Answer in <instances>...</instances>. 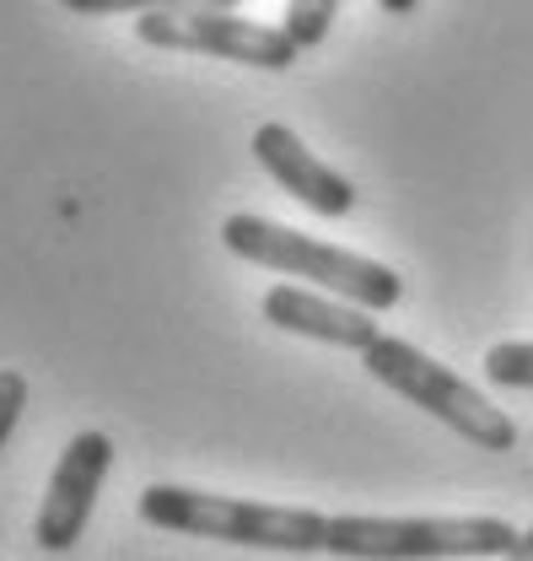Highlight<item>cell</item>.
I'll list each match as a JSON object with an SVG mask.
<instances>
[{"label": "cell", "instance_id": "obj_1", "mask_svg": "<svg viewBox=\"0 0 533 561\" xmlns=\"http://www.w3.org/2000/svg\"><path fill=\"white\" fill-rule=\"evenodd\" d=\"M140 518L167 535H195L248 551H329V518L313 507H280V502H248V496H216L200 486H157L140 491Z\"/></svg>", "mask_w": 533, "mask_h": 561}, {"label": "cell", "instance_id": "obj_2", "mask_svg": "<svg viewBox=\"0 0 533 561\" xmlns=\"http://www.w3.org/2000/svg\"><path fill=\"white\" fill-rule=\"evenodd\" d=\"M221 243H227L237 260L259 265V271H275V276H291V280H313L318 291L345 297V302H356V308H367V313H389L404 297V280L394 276L389 265H378V260H367V254H350V249H334L324 238H308V232L280 227V221L254 216V210H232V216L221 221Z\"/></svg>", "mask_w": 533, "mask_h": 561}, {"label": "cell", "instance_id": "obj_3", "mask_svg": "<svg viewBox=\"0 0 533 561\" xmlns=\"http://www.w3.org/2000/svg\"><path fill=\"white\" fill-rule=\"evenodd\" d=\"M361 367H367L389 394H399L415 411L437 416L448 432H459L474 448H485V454H512V448H518V421L507 416L501 405H490L453 367H442L437 356L415 351L409 341L378 335L372 346L361 351Z\"/></svg>", "mask_w": 533, "mask_h": 561}, {"label": "cell", "instance_id": "obj_4", "mask_svg": "<svg viewBox=\"0 0 533 561\" xmlns=\"http://www.w3.org/2000/svg\"><path fill=\"white\" fill-rule=\"evenodd\" d=\"M518 535L507 518H329V551L345 561H496Z\"/></svg>", "mask_w": 533, "mask_h": 561}, {"label": "cell", "instance_id": "obj_5", "mask_svg": "<svg viewBox=\"0 0 533 561\" xmlns=\"http://www.w3.org/2000/svg\"><path fill=\"white\" fill-rule=\"evenodd\" d=\"M135 38L151 44V49L232 60V66H254V70H291L297 55H302L286 27L248 22L237 11H146L135 22Z\"/></svg>", "mask_w": 533, "mask_h": 561}, {"label": "cell", "instance_id": "obj_6", "mask_svg": "<svg viewBox=\"0 0 533 561\" xmlns=\"http://www.w3.org/2000/svg\"><path fill=\"white\" fill-rule=\"evenodd\" d=\"M108 465H114V437L108 432H76L49 476V491L38 502V518H33V540L38 551H70L81 535H86V518L97 507V491L108 481Z\"/></svg>", "mask_w": 533, "mask_h": 561}, {"label": "cell", "instance_id": "obj_7", "mask_svg": "<svg viewBox=\"0 0 533 561\" xmlns=\"http://www.w3.org/2000/svg\"><path fill=\"white\" fill-rule=\"evenodd\" d=\"M254 157H259V168L269 179L308 210H318V216H350L356 210V184L345 173H334L329 162H318L291 125H259L254 130Z\"/></svg>", "mask_w": 533, "mask_h": 561}, {"label": "cell", "instance_id": "obj_8", "mask_svg": "<svg viewBox=\"0 0 533 561\" xmlns=\"http://www.w3.org/2000/svg\"><path fill=\"white\" fill-rule=\"evenodd\" d=\"M265 319L286 335H308V341H324V346H345V351H367L383 330L367 308L329 297V291H302V286H269L265 291Z\"/></svg>", "mask_w": 533, "mask_h": 561}, {"label": "cell", "instance_id": "obj_9", "mask_svg": "<svg viewBox=\"0 0 533 561\" xmlns=\"http://www.w3.org/2000/svg\"><path fill=\"white\" fill-rule=\"evenodd\" d=\"M76 16H114V11H237V0H60Z\"/></svg>", "mask_w": 533, "mask_h": 561}, {"label": "cell", "instance_id": "obj_10", "mask_svg": "<svg viewBox=\"0 0 533 561\" xmlns=\"http://www.w3.org/2000/svg\"><path fill=\"white\" fill-rule=\"evenodd\" d=\"M334 16H339V0H286L280 27L297 38V49H313V44H324V38H329Z\"/></svg>", "mask_w": 533, "mask_h": 561}, {"label": "cell", "instance_id": "obj_11", "mask_svg": "<svg viewBox=\"0 0 533 561\" xmlns=\"http://www.w3.org/2000/svg\"><path fill=\"white\" fill-rule=\"evenodd\" d=\"M485 378L496 389H533V341H501L485 351Z\"/></svg>", "mask_w": 533, "mask_h": 561}, {"label": "cell", "instance_id": "obj_12", "mask_svg": "<svg viewBox=\"0 0 533 561\" xmlns=\"http://www.w3.org/2000/svg\"><path fill=\"white\" fill-rule=\"evenodd\" d=\"M22 411H27V378H22L16 367H0V448L11 443Z\"/></svg>", "mask_w": 533, "mask_h": 561}, {"label": "cell", "instance_id": "obj_13", "mask_svg": "<svg viewBox=\"0 0 533 561\" xmlns=\"http://www.w3.org/2000/svg\"><path fill=\"white\" fill-rule=\"evenodd\" d=\"M496 561H533V524L523 529V535H518V546H512L507 557H496Z\"/></svg>", "mask_w": 533, "mask_h": 561}, {"label": "cell", "instance_id": "obj_14", "mask_svg": "<svg viewBox=\"0 0 533 561\" xmlns=\"http://www.w3.org/2000/svg\"><path fill=\"white\" fill-rule=\"evenodd\" d=\"M378 5H383V11H389V16H409V11H415V5H420V0H378Z\"/></svg>", "mask_w": 533, "mask_h": 561}]
</instances>
